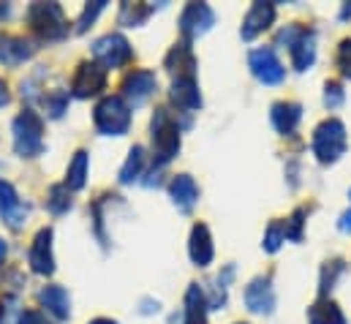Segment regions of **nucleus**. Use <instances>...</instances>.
<instances>
[{
    "label": "nucleus",
    "instance_id": "obj_26",
    "mask_svg": "<svg viewBox=\"0 0 351 324\" xmlns=\"http://www.w3.org/2000/svg\"><path fill=\"white\" fill-rule=\"evenodd\" d=\"M142 169H145V148H139V145H136V148H131L128 159H125L123 169H120V183H123V185H128V183L139 180Z\"/></svg>",
    "mask_w": 351,
    "mask_h": 324
},
{
    "label": "nucleus",
    "instance_id": "obj_2",
    "mask_svg": "<svg viewBox=\"0 0 351 324\" xmlns=\"http://www.w3.org/2000/svg\"><path fill=\"white\" fill-rule=\"evenodd\" d=\"M150 131H153V156H156V163L167 166L180 153V123H177V117L169 109L161 106L153 115Z\"/></svg>",
    "mask_w": 351,
    "mask_h": 324
},
{
    "label": "nucleus",
    "instance_id": "obj_37",
    "mask_svg": "<svg viewBox=\"0 0 351 324\" xmlns=\"http://www.w3.org/2000/svg\"><path fill=\"white\" fill-rule=\"evenodd\" d=\"M3 218H5V224L11 227V229H22V224H25V218H27V207L19 202L14 210H8V213H3Z\"/></svg>",
    "mask_w": 351,
    "mask_h": 324
},
{
    "label": "nucleus",
    "instance_id": "obj_16",
    "mask_svg": "<svg viewBox=\"0 0 351 324\" xmlns=\"http://www.w3.org/2000/svg\"><path fill=\"white\" fill-rule=\"evenodd\" d=\"M38 303L44 305V311H47L49 316H55V319H60V322L71 316V297H69V292H66L63 286H58V284L44 286V289L38 292Z\"/></svg>",
    "mask_w": 351,
    "mask_h": 324
},
{
    "label": "nucleus",
    "instance_id": "obj_5",
    "mask_svg": "<svg viewBox=\"0 0 351 324\" xmlns=\"http://www.w3.org/2000/svg\"><path fill=\"white\" fill-rule=\"evenodd\" d=\"M25 16H27V25L33 27V33L47 41H60L69 33L63 8L58 3H33Z\"/></svg>",
    "mask_w": 351,
    "mask_h": 324
},
{
    "label": "nucleus",
    "instance_id": "obj_24",
    "mask_svg": "<svg viewBox=\"0 0 351 324\" xmlns=\"http://www.w3.org/2000/svg\"><path fill=\"white\" fill-rule=\"evenodd\" d=\"M88 166H90V159L85 150H80V153L71 159L69 172H66V185H69L71 191L85 188V183H88Z\"/></svg>",
    "mask_w": 351,
    "mask_h": 324
},
{
    "label": "nucleus",
    "instance_id": "obj_41",
    "mask_svg": "<svg viewBox=\"0 0 351 324\" xmlns=\"http://www.w3.org/2000/svg\"><path fill=\"white\" fill-rule=\"evenodd\" d=\"M142 305H145V308H142V314H153V311H158V303H153V300H145Z\"/></svg>",
    "mask_w": 351,
    "mask_h": 324
},
{
    "label": "nucleus",
    "instance_id": "obj_10",
    "mask_svg": "<svg viewBox=\"0 0 351 324\" xmlns=\"http://www.w3.org/2000/svg\"><path fill=\"white\" fill-rule=\"evenodd\" d=\"M27 262H30V270L38 273V275H52L55 273V253H52V229L44 227L36 232L33 245H30V253H27Z\"/></svg>",
    "mask_w": 351,
    "mask_h": 324
},
{
    "label": "nucleus",
    "instance_id": "obj_19",
    "mask_svg": "<svg viewBox=\"0 0 351 324\" xmlns=\"http://www.w3.org/2000/svg\"><path fill=\"white\" fill-rule=\"evenodd\" d=\"M169 98L175 101L180 109H185V112H193V109L202 106V93H199V84H196L193 77H177L172 82Z\"/></svg>",
    "mask_w": 351,
    "mask_h": 324
},
{
    "label": "nucleus",
    "instance_id": "obj_40",
    "mask_svg": "<svg viewBox=\"0 0 351 324\" xmlns=\"http://www.w3.org/2000/svg\"><path fill=\"white\" fill-rule=\"evenodd\" d=\"M11 101V93H8V84L0 80V106H5Z\"/></svg>",
    "mask_w": 351,
    "mask_h": 324
},
{
    "label": "nucleus",
    "instance_id": "obj_36",
    "mask_svg": "<svg viewBox=\"0 0 351 324\" xmlns=\"http://www.w3.org/2000/svg\"><path fill=\"white\" fill-rule=\"evenodd\" d=\"M338 69L343 77L351 80V38H343L341 47H338Z\"/></svg>",
    "mask_w": 351,
    "mask_h": 324
},
{
    "label": "nucleus",
    "instance_id": "obj_42",
    "mask_svg": "<svg viewBox=\"0 0 351 324\" xmlns=\"http://www.w3.org/2000/svg\"><path fill=\"white\" fill-rule=\"evenodd\" d=\"M5 253H8V245H5V240L0 238V264H3V259H5Z\"/></svg>",
    "mask_w": 351,
    "mask_h": 324
},
{
    "label": "nucleus",
    "instance_id": "obj_9",
    "mask_svg": "<svg viewBox=\"0 0 351 324\" xmlns=\"http://www.w3.org/2000/svg\"><path fill=\"white\" fill-rule=\"evenodd\" d=\"M156 87H158V80H156V74L153 71H147V69H136V71H131L125 80H123V98L128 101V106H142L153 93H156Z\"/></svg>",
    "mask_w": 351,
    "mask_h": 324
},
{
    "label": "nucleus",
    "instance_id": "obj_20",
    "mask_svg": "<svg viewBox=\"0 0 351 324\" xmlns=\"http://www.w3.org/2000/svg\"><path fill=\"white\" fill-rule=\"evenodd\" d=\"M182 324H207V297L199 284H191L185 292V311Z\"/></svg>",
    "mask_w": 351,
    "mask_h": 324
},
{
    "label": "nucleus",
    "instance_id": "obj_47",
    "mask_svg": "<svg viewBox=\"0 0 351 324\" xmlns=\"http://www.w3.org/2000/svg\"><path fill=\"white\" fill-rule=\"evenodd\" d=\"M237 324H245V322H237Z\"/></svg>",
    "mask_w": 351,
    "mask_h": 324
},
{
    "label": "nucleus",
    "instance_id": "obj_29",
    "mask_svg": "<svg viewBox=\"0 0 351 324\" xmlns=\"http://www.w3.org/2000/svg\"><path fill=\"white\" fill-rule=\"evenodd\" d=\"M343 270H346L343 259H332V262L324 264V270H322V297H327V292H332V286L343 275Z\"/></svg>",
    "mask_w": 351,
    "mask_h": 324
},
{
    "label": "nucleus",
    "instance_id": "obj_17",
    "mask_svg": "<svg viewBox=\"0 0 351 324\" xmlns=\"http://www.w3.org/2000/svg\"><path fill=\"white\" fill-rule=\"evenodd\" d=\"M269 120L278 134H291L302 120V106L297 101H278V104H272Z\"/></svg>",
    "mask_w": 351,
    "mask_h": 324
},
{
    "label": "nucleus",
    "instance_id": "obj_22",
    "mask_svg": "<svg viewBox=\"0 0 351 324\" xmlns=\"http://www.w3.org/2000/svg\"><path fill=\"white\" fill-rule=\"evenodd\" d=\"M289 55H291V66L297 71H308L316 63V36H313V30H305L297 38V44L289 49Z\"/></svg>",
    "mask_w": 351,
    "mask_h": 324
},
{
    "label": "nucleus",
    "instance_id": "obj_7",
    "mask_svg": "<svg viewBox=\"0 0 351 324\" xmlns=\"http://www.w3.org/2000/svg\"><path fill=\"white\" fill-rule=\"evenodd\" d=\"M248 66H251V74L264 84H280L286 80V69L283 63L278 60L275 49L272 47H259L248 55Z\"/></svg>",
    "mask_w": 351,
    "mask_h": 324
},
{
    "label": "nucleus",
    "instance_id": "obj_34",
    "mask_svg": "<svg viewBox=\"0 0 351 324\" xmlns=\"http://www.w3.org/2000/svg\"><path fill=\"white\" fill-rule=\"evenodd\" d=\"M0 286H5L8 292H19V289L25 286V275H22V270L8 267V270L0 275Z\"/></svg>",
    "mask_w": 351,
    "mask_h": 324
},
{
    "label": "nucleus",
    "instance_id": "obj_33",
    "mask_svg": "<svg viewBox=\"0 0 351 324\" xmlns=\"http://www.w3.org/2000/svg\"><path fill=\"white\" fill-rule=\"evenodd\" d=\"M19 205V199H16V191H14V185L8 183V180H0V213H8V210H14Z\"/></svg>",
    "mask_w": 351,
    "mask_h": 324
},
{
    "label": "nucleus",
    "instance_id": "obj_23",
    "mask_svg": "<svg viewBox=\"0 0 351 324\" xmlns=\"http://www.w3.org/2000/svg\"><path fill=\"white\" fill-rule=\"evenodd\" d=\"M308 324H346V316L332 300L322 297L308 308Z\"/></svg>",
    "mask_w": 351,
    "mask_h": 324
},
{
    "label": "nucleus",
    "instance_id": "obj_15",
    "mask_svg": "<svg viewBox=\"0 0 351 324\" xmlns=\"http://www.w3.org/2000/svg\"><path fill=\"white\" fill-rule=\"evenodd\" d=\"M188 256L196 267H207L215 256V245H213V235L207 229V224H196L191 229V240H188Z\"/></svg>",
    "mask_w": 351,
    "mask_h": 324
},
{
    "label": "nucleus",
    "instance_id": "obj_13",
    "mask_svg": "<svg viewBox=\"0 0 351 324\" xmlns=\"http://www.w3.org/2000/svg\"><path fill=\"white\" fill-rule=\"evenodd\" d=\"M245 305L254 311V314H272L275 308V289H272V281L269 275H259L254 278L248 286H245Z\"/></svg>",
    "mask_w": 351,
    "mask_h": 324
},
{
    "label": "nucleus",
    "instance_id": "obj_25",
    "mask_svg": "<svg viewBox=\"0 0 351 324\" xmlns=\"http://www.w3.org/2000/svg\"><path fill=\"white\" fill-rule=\"evenodd\" d=\"M153 14V5H142V3H123L120 5V14H117V22L123 27H139L147 22V16Z\"/></svg>",
    "mask_w": 351,
    "mask_h": 324
},
{
    "label": "nucleus",
    "instance_id": "obj_35",
    "mask_svg": "<svg viewBox=\"0 0 351 324\" xmlns=\"http://www.w3.org/2000/svg\"><path fill=\"white\" fill-rule=\"evenodd\" d=\"M305 218V207H300V210H294V216L286 221V238H291V240H300L302 238V221Z\"/></svg>",
    "mask_w": 351,
    "mask_h": 324
},
{
    "label": "nucleus",
    "instance_id": "obj_11",
    "mask_svg": "<svg viewBox=\"0 0 351 324\" xmlns=\"http://www.w3.org/2000/svg\"><path fill=\"white\" fill-rule=\"evenodd\" d=\"M215 25V14L207 3H191L182 8L180 14V30L188 36V38H199L204 36L210 27Z\"/></svg>",
    "mask_w": 351,
    "mask_h": 324
},
{
    "label": "nucleus",
    "instance_id": "obj_38",
    "mask_svg": "<svg viewBox=\"0 0 351 324\" xmlns=\"http://www.w3.org/2000/svg\"><path fill=\"white\" fill-rule=\"evenodd\" d=\"M16 324H49V322H47V316H44L41 311H33V308H27V311H22V314H19Z\"/></svg>",
    "mask_w": 351,
    "mask_h": 324
},
{
    "label": "nucleus",
    "instance_id": "obj_8",
    "mask_svg": "<svg viewBox=\"0 0 351 324\" xmlns=\"http://www.w3.org/2000/svg\"><path fill=\"white\" fill-rule=\"evenodd\" d=\"M106 87V69L98 63H80L71 80V93L77 98H93Z\"/></svg>",
    "mask_w": 351,
    "mask_h": 324
},
{
    "label": "nucleus",
    "instance_id": "obj_44",
    "mask_svg": "<svg viewBox=\"0 0 351 324\" xmlns=\"http://www.w3.org/2000/svg\"><path fill=\"white\" fill-rule=\"evenodd\" d=\"M349 16H351V3H346L343 11H341V19H349Z\"/></svg>",
    "mask_w": 351,
    "mask_h": 324
},
{
    "label": "nucleus",
    "instance_id": "obj_21",
    "mask_svg": "<svg viewBox=\"0 0 351 324\" xmlns=\"http://www.w3.org/2000/svg\"><path fill=\"white\" fill-rule=\"evenodd\" d=\"M164 66H167L172 74H177V77H193L196 58H193L191 44H188V41H180V44H175V47L169 49V55H167Z\"/></svg>",
    "mask_w": 351,
    "mask_h": 324
},
{
    "label": "nucleus",
    "instance_id": "obj_18",
    "mask_svg": "<svg viewBox=\"0 0 351 324\" xmlns=\"http://www.w3.org/2000/svg\"><path fill=\"white\" fill-rule=\"evenodd\" d=\"M169 196L177 205V210L188 213L196 202H199V185L193 183L191 174H175L172 183H169Z\"/></svg>",
    "mask_w": 351,
    "mask_h": 324
},
{
    "label": "nucleus",
    "instance_id": "obj_43",
    "mask_svg": "<svg viewBox=\"0 0 351 324\" xmlns=\"http://www.w3.org/2000/svg\"><path fill=\"white\" fill-rule=\"evenodd\" d=\"M88 324H117L114 319H106V316H98V319H93V322H88Z\"/></svg>",
    "mask_w": 351,
    "mask_h": 324
},
{
    "label": "nucleus",
    "instance_id": "obj_14",
    "mask_svg": "<svg viewBox=\"0 0 351 324\" xmlns=\"http://www.w3.org/2000/svg\"><path fill=\"white\" fill-rule=\"evenodd\" d=\"M275 22V5L272 3H254L243 19V38L254 41L256 36H262L264 30H269V25Z\"/></svg>",
    "mask_w": 351,
    "mask_h": 324
},
{
    "label": "nucleus",
    "instance_id": "obj_39",
    "mask_svg": "<svg viewBox=\"0 0 351 324\" xmlns=\"http://www.w3.org/2000/svg\"><path fill=\"white\" fill-rule=\"evenodd\" d=\"M338 229H341V232H346V235H351V210L341 216V221H338Z\"/></svg>",
    "mask_w": 351,
    "mask_h": 324
},
{
    "label": "nucleus",
    "instance_id": "obj_32",
    "mask_svg": "<svg viewBox=\"0 0 351 324\" xmlns=\"http://www.w3.org/2000/svg\"><path fill=\"white\" fill-rule=\"evenodd\" d=\"M104 0H95V3H90V5H85V11H82V16H80V22H77V33H85L90 25L95 22V16L104 11Z\"/></svg>",
    "mask_w": 351,
    "mask_h": 324
},
{
    "label": "nucleus",
    "instance_id": "obj_3",
    "mask_svg": "<svg viewBox=\"0 0 351 324\" xmlns=\"http://www.w3.org/2000/svg\"><path fill=\"white\" fill-rule=\"evenodd\" d=\"M346 145H349V139H346V126H343L338 117H327L324 123L316 126L311 148H313V156L322 163H335L346 153Z\"/></svg>",
    "mask_w": 351,
    "mask_h": 324
},
{
    "label": "nucleus",
    "instance_id": "obj_46",
    "mask_svg": "<svg viewBox=\"0 0 351 324\" xmlns=\"http://www.w3.org/2000/svg\"><path fill=\"white\" fill-rule=\"evenodd\" d=\"M0 322H3V303H0Z\"/></svg>",
    "mask_w": 351,
    "mask_h": 324
},
{
    "label": "nucleus",
    "instance_id": "obj_45",
    "mask_svg": "<svg viewBox=\"0 0 351 324\" xmlns=\"http://www.w3.org/2000/svg\"><path fill=\"white\" fill-rule=\"evenodd\" d=\"M8 14H11V8H8L5 3H0V19H3V16H8Z\"/></svg>",
    "mask_w": 351,
    "mask_h": 324
},
{
    "label": "nucleus",
    "instance_id": "obj_30",
    "mask_svg": "<svg viewBox=\"0 0 351 324\" xmlns=\"http://www.w3.org/2000/svg\"><path fill=\"white\" fill-rule=\"evenodd\" d=\"M283 240H286V227H283L280 221H272L269 229H267V235H264V243H262L264 251H267V253H275Z\"/></svg>",
    "mask_w": 351,
    "mask_h": 324
},
{
    "label": "nucleus",
    "instance_id": "obj_31",
    "mask_svg": "<svg viewBox=\"0 0 351 324\" xmlns=\"http://www.w3.org/2000/svg\"><path fill=\"white\" fill-rule=\"evenodd\" d=\"M343 98H346V93H343V84L341 82H327L324 84V106L338 109L343 104Z\"/></svg>",
    "mask_w": 351,
    "mask_h": 324
},
{
    "label": "nucleus",
    "instance_id": "obj_1",
    "mask_svg": "<svg viewBox=\"0 0 351 324\" xmlns=\"http://www.w3.org/2000/svg\"><path fill=\"white\" fill-rule=\"evenodd\" d=\"M11 134H14V150L22 159H38L44 153V120L33 112V109H22L14 123H11Z\"/></svg>",
    "mask_w": 351,
    "mask_h": 324
},
{
    "label": "nucleus",
    "instance_id": "obj_27",
    "mask_svg": "<svg viewBox=\"0 0 351 324\" xmlns=\"http://www.w3.org/2000/svg\"><path fill=\"white\" fill-rule=\"evenodd\" d=\"M41 104H44L47 115L58 120V117H63L66 109H69V90H49V93L41 95Z\"/></svg>",
    "mask_w": 351,
    "mask_h": 324
},
{
    "label": "nucleus",
    "instance_id": "obj_12",
    "mask_svg": "<svg viewBox=\"0 0 351 324\" xmlns=\"http://www.w3.org/2000/svg\"><path fill=\"white\" fill-rule=\"evenodd\" d=\"M36 55V44L25 36H14V33H3L0 36V63L8 69H16L22 63H27Z\"/></svg>",
    "mask_w": 351,
    "mask_h": 324
},
{
    "label": "nucleus",
    "instance_id": "obj_4",
    "mask_svg": "<svg viewBox=\"0 0 351 324\" xmlns=\"http://www.w3.org/2000/svg\"><path fill=\"white\" fill-rule=\"evenodd\" d=\"M93 120L104 137H123L131 128V106L125 104L123 95H106L98 101Z\"/></svg>",
    "mask_w": 351,
    "mask_h": 324
},
{
    "label": "nucleus",
    "instance_id": "obj_6",
    "mask_svg": "<svg viewBox=\"0 0 351 324\" xmlns=\"http://www.w3.org/2000/svg\"><path fill=\"white\" fill-rule=\"evenodd\" d=\"M93 58L104 69H123L134 60V49L120 33H106L93 44Z\"/></svg>",
    "mask_w": 351,
    "mask_h": 324
},
{
    "label": "nucleus",
    "instance_id": "obj_28",
    "mask_svg": "<svg viewBox=\"0 0 351 324\" xmlns=\"http://www.w3.org/2000/svg\"><path fill=\"white\" fill-rule=\"evenodd\" d=\"M47 210L55 213V216H63L71 210V194H69V185H52L49 194H47Z\"/></svg>",
    "mask_w": 351,
    "mask_h": 324
}]
</instances>
